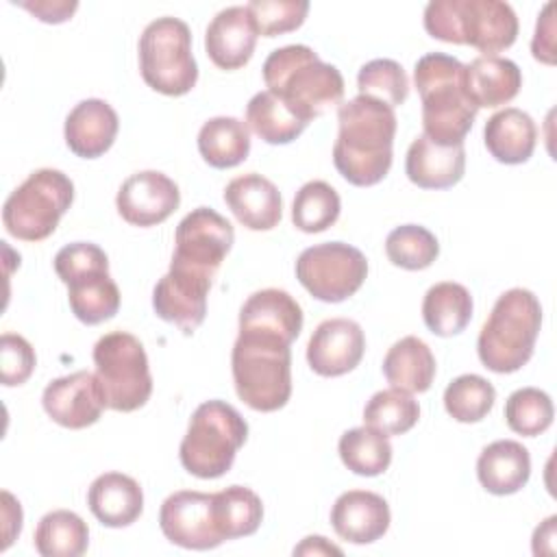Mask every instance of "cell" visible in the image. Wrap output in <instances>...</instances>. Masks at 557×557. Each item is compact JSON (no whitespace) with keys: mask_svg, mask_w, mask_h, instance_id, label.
<instances>
[{"mask_svg":"<svg viewBox=\"0 0 557 557\" xmlns=\"http://www.w3.org/2000/svg\"><path fill=\"white\" fill-rule=\"evenodd\" d=\"M383 374L392 387L420 394L433 383L435 357L420 337L407 335L387 350L383 359Z\"/></svg>","mask_w":557,"mask_h":557,"instance_id":"f1b7e54d","label":"cell"},{"mask_svg":"<svg viewBox=\"0 0 557 557\" xmlns=\"http://www.w3.org/2000/svg\"><path fill=\"white\" fill-rule=\"evenodd\" d=\"M366 350V335L355 320L331 318L315 326L307 344V361L320 376H342L355 370Z\"/></svg>","mask_w":557,"mask_h":557,"instance_id":"ac0fdd59","label":"cell"},{"mask_svg":"<svg viewBox=\"0 0 557 557\" xmlns=\"http://www.w3.org/2000/svg\"><path fill=\"white\" fill-rule=\"evenodd\" d=\"M368 276L366 255L344 242L305 248L296 259V278L322 302H342L357 294Z\"/></svg>","mask_w":557,"mask_h":557,"instance_id":"7c38bea8","label":"cell"},{"mask_svg":"<svg viewBox=\"0 0 557 557\" xmlns=\"http://www.w3.org/2000/svg\"><path fill=\"white\" fill-rule=\"evenodd\" d=\"M542 326V305L529 289L513 287L498 296L481 326L476 352L481 363L498 374L518 372L533 355Z\"/></svg>","mask_w":557,"mask_h":557,"instance_id":"5b68a950","label":"cell"},{"mask_svg":"<svg viewBox=\"0 0 557 557\" xmlns=\"http://www.w3.org/2000/svg\"><path fill=\"white\" fill-rule=\"evenodd\" d=\"M120 122L113 107L100 98L81 100L65 117V144L83 159L104 154L117 135Z\"/></svg>","mask_w":557,"mask_h":557,"instance_id":"44dd1931","label":"cell"},{"mask_svg":"<svg viewBox=\"0 0 557 557\" xmlns=\"http://www.w3.org/2000/svg\"><path fill=\"white\" fill-rule=\"evenodd\" d=\"M246 126L265 144L278 146L294 141L307 128V122L300 120L276 94L265 89L250 98L246 107Z\"/></svg>","mask_w":557,"mask_h":557,"instance_id":"1f68e13d","label":"cell"},{"mask_svg":"<svg viewBox=\"0 0 557 557\" xmlns=\"http://www.w3.org/2000/svg\"><path fill=\"white\" fill-rule=\"evenodd\" d=\"M476 476L490 494H516L531 476L529 450L516 440H496L481 450L476 459Z\"/></svg>","mask_w":557,"mask_h":557,"instance_id":"4316f807","label":"cell"},{"mask_svg":"<svg viewBox=\"0 0 557 557\" xmlns=\"http://www.w3.org/2000/svg\"><path fill=\"white\" fill-rule=\"evenodd\" d=\"M213 516L224 540L252 535L263 520L261 498L244 485H228L213 494Z\"/></svg>","mask_w":557,"mask_h":557,"instance_id":"836d02e7","label":"cell"},{"mask_svg":"<svg viewBox=\"0 0 557 557\" xmlns=\"http://www.w3.org/2000/svg\"><path fill=\"white\" fill-rule=\"evenodd\" d=\"M2 516H4L2 550H7L9 544L15 540V535H20V531H22V507L9 492H2Z\"/></svg>","mask_w":557,"mask_h":557,"instance_id":"bcb514c9","label":"cell"},{"mask_svg":"<svg viewBox=\"0 0 557 557\" xmlns=\"http://www.w3.org/2000/svg\"><path fill=\"white\" fill-rule=\"evenodd\" d=\"M198 152L218 170L239 165L250 154V131L246 122L228 115L207 120L198 133Z\"/></svg>","mask_w":557,"mask_h":557,"instance_id":"f546056e","label":"cell"},{"mask_svg":"<svg viewBox=\"0 0 557 557\" xmlns=\"http://www.w3.org/2000/svg\"><path fill=\"white\" fill-rule=\"evenodd\" d=\"M239 331L270 333L292 344L302 331V309L285 289H259L239 309Z\"/></svg>","mask_w":557,"mask_h":557,"instance_id":"cb8c5ba5","label":"cell"},{"mask_svg":"<svg viewBox=\"0 0 557 557\" xmlns=\"http://www.w3.org/2000/svg\"><path fill=\"white\" fill-rule=\"evenodd\" d=\"M246 437L248 424L233 405L207 400L191 413L178 448L181 463L198 479H218L231 470Z\"/></svg>","mask_w":557,"mask_h":557,"instance_id":"52a82bcc","label":"cell"},{"mask_svg":"<svg viewBox=\"0 0 557 557\" xmlns=\"http://www.w3.org/2000/svg\"><path fill=\"white\" fill-rule=\"evenodd\" d=\"M94 363L109 409L128 413L148 403L152 376L146 350L135 335L126 331L102 335L94 346Z\"/></svg>","mask_w":557,"mask_h":557,"instance_id":"8fae6325","label":"cell"},{"mask_svg":"<svg viewBox=\"0 0 557 557\" xmlns=\"http://www.w3.org/2000/svg\"><path fill=\"white\" fill-rule=\"evenodd\" d=\"M211 281L213 276L205 272L170 263L168 274H163L152 289L154 313L161 320L176 324L183 333H194L207 315Z\"/></svg>","mask_w":557,"mask_h":557,"instance_id":"9a60e30c","label":"cell"},{"mask_svg":"<svg viewBox=\"0 0 557 557\" xmlns=\"http://www.w3.org/2000/svg\"><path fill=\"white\" fill-rule=\"evenodd\" d=\"M387 500L368 490H348L333 503L331 524L335 533L350 544H372L389 529Z\"/></svg>","mask_w":557,"mask_h":557,"instance_id":"ffe728a7","label":"cell"},{"mask_svg":"<svg viewBox=\"0 0 557 557\" xmlns=\"http://www.w3.org/2000/svg\"><path fill=\"white\" fill-rule=\"evenodd\" d=\"M26 11H30L37 20L46 24H61L72 17V13L78 9V2H67V0H35V2H20Z\"/></svg>","mask_w":557,"mask_h":557,"instance_id":"f6af8a7d","label":"cell"},{"mask_svg":"<svg viewBox=\"0 0 557 557\" xmlns=\"http://www.w3.org/2000/svg\"><path fill=\"white\" fill-rule=\"evenodd\" d=\"M418 418H420L418 400L409 392L398 387L376 392L363 409L366 426H372L387 437L407 433L409 429L416 426Z\"/></svg>","mask_w":557,"mask_h":557,"instance_id":"8d00e7d4","label":"cell"},{"mask_svg":"<svg viewBox=\"0 0 557 557\" xmlns=\"http://www.w3.org/2000/svg\"><path fill=\"white\" fill-rule=\"evenodd\" d=\"M289 342L278 335L239 331L231 370L235 392L242 403L255 411H276L292 396V350Z\"/></svg>","mask_w":557,"mask_h":557,"instance_id":"277c9868","label":"cell"},{"mask_svg":"<svg viewBox=\"0 0 557 557\" xmlns=\"http://www.w3.org/2000/svg\"><path fill=\"white\" fill-rule=\"evenodd\" d=\"M553 9H555V2H546L540 17H537V24H535V35H533V41H531V50H533V57L542 63H548L553 65L555 63V41H553V33H555V22H553Z\"/></svg>","mask_w":557,"mask_h":557,"instance_id":"ee69618b","label":"cell"},{"mask_svg":"<svg viewBox=\"0 0 557 557\" xmlns=\"http://www.w3.org/2000/svg\"><path fill=\"white\" fill-rule=\"evenodd\" d=\"M496 400L494 385L479 374H461L453 379L444 392V407L457 422L483 420Z\"/></svg>","mask_w":557,"mask_h":557,"instance_id":"74e56055","label":"cell"},{"mask_svg":"<svg viewBox=\"0 0 557 557\" xmlns=\"http://www.w3.org/2000/svg\"><path fill=\"white\" fill-rule=\"evenodd\" d=\"M339 194L326 181L305 183L292 205V222L302 233H322L339 218Z\"/></svg>","mask_w":557,"mask_h":557,"instance_id":"d590c367","label":"cell"},{"mask_svg":"<svg viewBox=\"0 0 557 557\" xmlns=\"http://www.w3.org/2000/svg\"><path fill=\"white\" fill-rule=\"evenodd\" d=\"M466 65L444 52H429L416 61L413 83L422 100L424 135L442 146H459L470 133L476 107L463 87Z\"/></svg>","mask_w":557,"mask_h":557,"instance_id":"7a4b0ae2","label":"cell"},{"mask_svg":"<svg viewBox=\"0 0 557 557\" xmlns=\"http://www.w3.org/2000/svg\"><path fill=\"white\" fill-rule=\"evenodd\" d=\"M72 200L74 183L67 174L52 168L35 170L4 200L2 224L22 242H41L54 233Z\"/></svg>","mask_w":557,"mask_h":557,"instance_id":"9c48e42d","label":"cell"},{"mask_svg":"<svg viewBox=\"0 0 557 557\" xmlns=\"http://www.w3.org/2000/svg\"><path fill=\"white\" fill-rule=\"evenodd\" d=\"M139 70L148 87L165 96H183L198 81L189 26L178 17L152 20L139 37Z\"/></svg>","mask_w":557,"mask_h":557,"instance_id":"30bf717a","label":"cell"},{"mask_svg":"<svg viewBox=\"0 0 557 557\" xmlns=\"http://www.w3.org/2000/svg\"><path fill=\"white\" fill-rule=\"evenodd\" d=\"M87 505L98 522L111 529L133 524L144 511L139 483L122 472H104L89 485Z\"/></svg>","mask_w":557,"mask_h":557,"instance_id":"d4e9b609","label":"cell"},{"mask_svg":"<svg viewBox=\"0 0 557 557\" xmlns=\"http://www.w3.org/2000/svg\"><path fill=\"white\" fill-rule=\"evenodd\" d=\"M466 170V150L459 146H442L429 139L424 133L418 135L405 159L407 178L422 189H446L461 181Z\"/></svg>","mask_w":557,"mask_h":557,"instance_id":"603a6c76","label":"cell"},{"mask_svg":"<svg viewBox=\"0 0 557 557\" xmlns=\"http://www.w3.org/2000/svg\"><path fill=\"white\" fill-rule=\"evenodd\" d=\"M163 535L189 550H209L224 542L213 516V494L181 490L170 494L159 511Z\"/></svg>","mask_w":557,"mask_h":557,"instance_id":"5bb4252c","label":"cell"},{"mask_svg":"<svg viewBox=\"0 0 557 557\" xmlns=\"http://www.w3.org/2000/svg\"><path fill=\"white\" fill-rule=\"evenodd\" d=\"M224 202L250 231H270L281 222V194L270 178L257 172L235 176L224 189Z\"/></svg>","mask_w":557,"mask_h":557,"instance_id":"7402d4cb","label":"cell"},{"mask_svg":"<svg viewBox=\"0 0 557 557\" xmlns=\"http://www.w3.org/2000/svg\"><path fill=\"white\" fill-rule=\"evenodd\" d=\"M359 96L374 98L387 107H398L409 96V78L394 59H372L357 74Z\"/></svg>","mask_w":557,"mask_h":557,"instance_id":"60d3db41","label":"cell"},{"mask_svg":"<svg viewBox=\"0 0 557 557\" xmlns=\"http://www.w3.org/2000/svg\"><path fill=\"white\" fill-rule=\"evenodd\" d=\"M44 411L65 429H85L100 420L107 407L98 379L89 370H78L54 379L41 396Z\"/></svg>","mask_w":557,"mask_h":557,"instance_id":"e0dca14e","label":"cell"},{"mask_svg":"<svg viewBox=\"0 0 557 557\" xmlns=\"http://www.w3.org/2000/svg\"><path fill=\"white\" fill-rule=\"evenodd\" d=\"M257 33L263 37H276L302 26L309 2L307 0H252L246 4Z\"/></svg>","mask_w":557,"mask_h":557,"instance_id":"b9f144b4","label":"cell"},{"mask_svg":"<svg viewBox=\"0 0 557 557\" xmlns=\"http://www.w3.org/2000/svg\"><path fill=\"white\" fill-rule=\"evenodd\" d=\"M181 205L178 185L157 170L131 174L115 196L117 213L133 226L165 222Z\"/></svg>","mask_w":557,"mask_h":557,"instance_id":"2e32d148","label":"cell"},{"mask_svg":"<svg viewBox=\"0 0 557 557\" xmlns=\"http://www.w3.org/2000/svg\"><path fill=\"white\" fill-rule=\"evenodd\" d=\"M385 252L387 259L403 270H424L437 259L440 244L429 228L403 224L387 235Z\"/></svg>","mask_w":557,"mask_h":557,"instance_id":"f35d334b","label":"cell"},{"mask_svg":"<svg viewBox=\"0 0 557 557\" xmlns=\"http://www.w3.org/2000/svg\"><path fill=\"white\" fill-rule=\"evenodd\" d=\"M342 463L359 476L383 474L392 463V444L387 435L372 426L346 431L337 444Z\"/></svg>","mask_w":557,"mask_h":557,"instance_id":"e575fe53","label":"cell"},{"mask_svg":"<svg viewBox=\"0 0 557 557\" xmlns=\"http://www.w3.org/2000/svg\"><path fill=\"white\" fill-rule=\"evenodd\" d=\"M463 87L476 109L511 102L522 87V72L511 59L476 57L463 70Z\"/></svg>","mask_w":557,"mask_h":557,"instance_id":"484cf974","label":"cell"},{"mask_svg":"<svg viewBox=\"0 0 557 557\" xmlns=\"http://www.w3.org/2000/svg\"><path fill=\"white\" fill-rule=\"evenodd\" d=\"M268 91L276 94L307 124L342 102L344 78L331 63L302 44L283 46L263 61Z\"/></svg>","mask_w":557,"mask_h":557,"instance_id":"3957f363","label":"cell"},{"mask_svg":"<svg viewBox=\"0 0 557 557\" xmlns=\"http://www.w3.org/2000/svg\"><path fill=\"white\" fill-rule=\"evenodd\" d=\"M257 37L259 33L248 7H226L209 22L205 50L220 70H239L250 61Z\"/></svg>","mask_w":557,"mask_h":557,"instance_id":"d6986e66","label":"cell"},{"mask_svg":"<svg viewBox=\"0 0 557 557\" xmlns=\"http://www.w3.org/2000/svg\"><path fill=\"white\" fill-rule=\"evenodd\" d=\"M553 400L537 387L516 389L505 403L507 426L524 437H535L553 424Z\"/></svg>","mask_w":557,"mask_h":557,"instance_id":"ab89813d","label":"cell"},{"mask_svg":"<svg viewBox=\"0 0 557 557\" xmlns=\"http://www.w3.org/2000/svg\"><path fill=\"white\" fill-rule=\"evenodd\" d=\"M422 318L431 333L440 337L457 335L468 326L472 318V296L461 283H435L424 294Z\"/></svg>","mask_w":557,"mask_h":557,"instance_id":"4dcf8cb0","label":"cell"},{"mask_svg":"<svg viewBox=\"0 0 557 557\" xmlns=\"http://www.w3.org/2000/svg\"><path fill=\"white\" fill-rule=\"evenodd\" d=\"M337 122L339 133L333 146L337 172L357 187H370L383 181L394 159V109L374 98L355 96L339 104Z\"/></svg>","mask_w":557,"mask_h":557,"instance_id":"6da1fadb","label":"cell"},{"mask_svg":"<svg viewBox=\"0 0 557 557\" xmlns=\"http://www.w3.org/2000/svg\"><path fill=\"white\" fill-rule=\"evenodd\" d=\"M235 239L233 224L211 207L189 211L176 226L172 263L215 276Z\"/></svg>","mask_w":557,"mask_h":557,"instance_id":"4fadbf2b","label":"cell"},{"mask_svg":"<svg viewBox=\"0 0 557 557\" xmlns=\"http://www.w3.org/2000/svg\"><path fill=\"white\" fill-rule=\"evenodd\" d=\"M424 28L440 41L466 44L490 57L516 41L518 17L500 0H431Z\"/></svg>","mask_w":557,"mask_h":557,"instance_id":"8992f818","label":"cell"},{"mask_svg":"<svg viewBox=\"0 0 557 557\" xmlns=\"http://www.w3.org/2000/svg\"><path fill=\"white\" fill-rule=\"evenodd\" d=\"M54 272L67 285L70 309L83 324L94 326L117 313L120 289L100 246L89 242L63 246L54 257Z\"/></svg>","mask_w":557,"mask_h":557,"instance_id":"ba28073f","label":"cell"},{"mask_svg":"<svg viewBox=\"0 0 557 557\" xmlns=\"http://www.w3.org/2000/svg\"><path fill=\"white\" fill-rule=\"evenodd\" d=\"M294 555H342V548L326 542L322 535H309L294 548Z\"/></svg>","mask_w":557,"mask_h":557,"instance_id":"7dc6e473","label":"cell"},{"mask_svg":"<svg viewBox=\"0 0 557 557\" xmlns=\"http://www.w3.org/2000/svg\"><path fill=\"white\" fill-rule=\"evenodd\" d=\"M87 544L89 529L85 520L70 509L46 513L35 529V548L44 557H81Z\"/></svg>","mask_w":557,"mask_h":557,"instance_id":"d6a6232c","label":"cell"},{"mask_svg":"<svg viewBox=\"0 0 557 557\" xmlns=\"http://www.w3.org/2000/svg\"><path fill=\"white\" fill-rule=\"evenodd\" d=\"M483 141L487 152L507 165H518L529 161L535 150L537 128L529 113L507 107L496 111L483 128Z\"/></svg>","mask_w":557,"mask_h":557,"instance_id":"83f0119b","label":"cell"},{"mask_svg":"<svg viewBox=\"0 0 557 557\" xmlns=\"http://www.w3.org/2000/svg\"><path fill=\"white\" fill-rule=\"evenodd\" d=\"M37 357L33 346L15 333H4L0 337V379L2 385L13 387L30 379Z\"/></svg>","mask_w":557,"mask_h":557,"instance_id":"7bdbcfd3","label":"cell"}]
</instances>
